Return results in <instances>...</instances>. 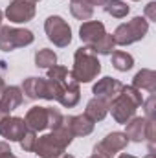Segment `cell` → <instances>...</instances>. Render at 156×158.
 <instances>
[{"label": "cell", "instance_id": "1", "mask_svg": "<svg viewBox=\"0 0 156 158\" xmlns=\"http://www.w3.org/2000/svg\"><path fill=\"white\" fill-rule=\"evenodd\" d=\"M72 140H74V134L63 123L59 129H55V131H51V132L37 138L33 151L40 158H61L64 155L66 147L72 143Z\"/></svg>", "mask_w": 156, "mask_h": 158}, {"label": "cell", "instance_id": "2", "mask_svg": "<svg viewBox=\"0 0 156 158\" xmlns=\"http://www.w3.org/2000/svg\"><path fill=\"white\" fill-rule=\"evenodd\" d=\"M142 103H143L142 92H138L130 85L129 86L123 85L121 94L112 101V105L109 107V110L112 112V118L116 119L117 123H123L125 125L130 118L136 116V110H138V107H142Z\"/></svg>", "mask_w": 156, "mask_h": 158}, {"label": "cell", "instance_id": "3", "mask_svg": "<svg viewBox=\"0 0 156 158\" xmlns=\"http://www.w3.org/2000/svg\"><path fill=\"white\" fill-rule=\"evenodd\" d=\"M101 63L97 59V53L92 52V48L83 46L77 48L74 53V68L70 70L72 77L77 83H90L99 76Z\"/></svg>", "mask_w": 156, "mask_h": 158}, {"label": "cell", "instance_id": "4", "mask_svg": "<svg viewBox=\"0 0 156 158\" xmlns=\"http://www.w3.org/2000/svg\"><path fill=\"white\" fill-rule=\"evenodd\" d=\"M149 31V20L145 17H134L132 20L119 24L114 31V42L119 46H129L132 42L142 40Z\"/></svg>", "mask_w": 156, "mask_h": 158}, {"label": "cell", "instance_id": "5", "mask_svg": "<svg viewBox=\"0 0 156 158\" xmlns=\"http://www.w3.org/2000/svg\"><path fill=\"white\" fill-rule=\"evenodd\" d=\"M35 39L33 31L24 28H11V26H0V50L2 52H13L17 48L30 46Z\"/></svg>", "mask_w": 156, "mask_h": 158}, {"label": "cell", "instance_id": "6", "mask_svg": "<svg viewBox=\"0 0 156 158\" xmlns=\"http://www.w3.org/2000/svg\"><path fill=\"white\" fill-rule=\"evenodd\" d=\"M44 31H46L48 39L51 40L55 46H59V48H66L72 42V28L59 15H51V17L46 19Z\"/></svg>", "mask_w": 156, "mask_h": 158}, {"label": "cell", "instance_id": "7", "mask_svg": "<svg viewBox=\"0 0 156 158\" xmlns=\"http://www.w3.org/2000/svg\"><path fill=\"white\" fill-rule=\"evenodd\" d=\"M129 145V138L125 136V132H110L107 134L99 143L94 145V155L99 158H114L123 149H127Z\"/></svg>", "mask_w": 156, "mask_h": 158}, {"label": "cell", "instance_id": "8", "mask_svg": "<svg viewBox=\"0 0 156 158\" xmlns=\"http://www.w3.org/2000/svg\"><path fill=\"white\" fill-rule=\"evenodd\" d=\"M121 90H123V83L121 81H117L114 77H103L94 85L92 94H94V98H97L99 101H103L105 105L110 107L112 101L121 94Z\"/></svg>", "mask_w": 156, "mask_h": 158}, {"label": "cell", "instance_id": "9", "mask_svg": "<svg viewBox=\"0 0 156 158\" xmlns=\"http://www.w3.org/2000/svg\"><path fill=\"white\" fill-rule=\"evenodd\" d=\"M6 17L9 22H15V24L30 22L35 17V4L26 0H13L6 7Z\"/></svg>", "mask_w": 156, "mask_h": 158}, {"label": "cell", "instance_id": "10", "mask_svg": "<svg viewBox=\"0 0 156 158\" xmlns=\"http://www.w3.org/2000/svg\"><path fill=\"white\" fill-rule=\"evenodd\" d=\"M28 127L24 118H17V116H4L0 119V136L9 140V142H20L22 136L26 134Z\"/></svg>", "mask_w": 156, "mask_h": 158}, {"label": "cell", "instance_id": "11", "mask_svg": "<svg viewBox=\"0 0 156 158\" xmlns=\"http://www.w3.org/2000/svg\"><path fill=\"white\" fill-rule=\"evenodd\" d=\"M105 24L101 20H86L79 28V39L83 40L84 46H94L97 40L105 35Z\"/></svg>", "mask_w": 156, "mask_h": 158}, {"label": "cell", "instance_id": "12", "mask_svg": "<svg viewBox=\"0 0 156 158\" xmlns=\"http://www.w3.org/2000/svg\"><path fill=\"white\" fill-rule=\"evenodd\" d=\"M22 99L24 96L20 86H6L0 94V110L4 112V116H9V112L18 109L22 105Z\"/></svg>", "mask_w": 156, "mask_h": 158}, {"label": "cell", "instance_id": "13", "mask_svg": "<svg viewBox=\"0 0 156 158\" xmlns=\"http://www.w3.org/2000/svg\"><path fill=\"white\" fill-rule=\"evenodd\" d=\"M26 127L30 129V131H33V132H40V131H44V129H48V123H50V119H48V107H31L28 112H26Z\"/></svg>", "mask_w": 156, "mask_h": 158}, {"label": "cell", "instance_id": "14", "mask_svg": "<svg viewBox=\"0 0 156 158\" xmlns=\"http://www.w3.org/2000/svg\"><path fill=\"white\" fill-rule=\"evenodd\" d=\"M79 99H81V90H79V83L76 79L72 77V74H70V77L68 81L63 85V92H61V98L57 99L63 107H66V109H72V107H76L79 103Z\"/></svg>", "mask_w": 156, "mask_h": 158}, {"label": "cell", "instance_id": "15", "mask_svg": "<svg viewBox=\"0 0 156 158\" xmlns=\"http://www.w3.org/2000/svg\"><path fill=\"white\" fill-rule=\"evenodd\" d=\"M138 92H149V94H154L156 92V72L154 70H149V68H143L140 70L134 79H132V85Z\"/></svg>", "mask_w": 156, "mask_h": 158}, {"label": "cell", "instance_id": "16", "mask_svg": "<svg viewBox=\"0 0 156 158\" xmlns=\"http://www.w3.org/2000/svg\"><path fill=\"white\" fill-rule=\"evenodd\" d=\"M64 125L68 127V131H70L74 136H88V134L94 131V121L88 119L84 114L64 118Z\"/></svg>", "mask_w": 156, "mask_h": 158}, {"label": "cell", "instance_id": "17", "mask_svg": "<svg viewBox=\"0 0 156 158\" xmlns=\"http://www.w3.org/2000/svg\"><path fill=\"white\" fill-rule=\"evenodd\" d=\"M125 136L136 143L145 140V116H134L125 123Z\"/></svg>", "mask_w": 156, "mask_h": 158}, {"label": "cell", "instance_id": "18", "mask_svg": "<svg viewBox=\"0 0 156 158\" xmlns=\"http://www.w3.org/2000/svg\"><path fill=\"white\" fill-rule=\"evenodd\" d=\"M109 114V105H105L103 101H99L97 98H92L88 103H86V109H84V116L88 119H92L94 123L97 121H103Z\"/></svg>", "mask_w": 156, "mask_h": 158}, {"label": "cell", "instance_id": "19", "mask_svg": "<svg viewBox=\"0 0 156 158\" xmlns=\"http://www.w3.org/2000/svg\"><path fill=\"white\" fill-rule=\"evenodd\" d=\"M70 11L77 20H90L94 15V7L86 0H72L70 2Z\"/></svg>", "mask_w": 156, "mask_h": 158}, {"label": "cell", "instance_id": "20", "mask_svg": "<svg viewBox=\"0 0 156 158\" xmlns=\"http://www.w3.org/2000/svg\"><path fill=\"white\" fill-rule=\"evenodd\" d=\"M103 9H105L107 15H110V17H114V19H123V17H127L129 11H130V7H129L123 0H107V2L103 4Z\"/></svg>", "mask_w": 156, "mask_h": 158}, {"label": "cell", "instance_id": "21", "mask_svg": "<svg viewBox=\"0 0 156 158\" xmlns=\"http://www.w3.org/2000/svg\"><path fill=\"white\" fill-rule=\"evenodd\" d=\"M110 55H112V66L119 72H127V70H130L134 66V57L130 53H127V52L117 50V52H112Z\"/></svg>", "mask_w": 156, "mask_h": 158}, {"label": "cell", "instance_id": "22", "mask_svg": "<svg viewBox=\"0 0 156 158\" xmlns=\"http://www.w3.org/2000/svg\"><path fill=\"white\" fill-rule=\"evenodd\" d=\"M35 64L39 66V68H51L53 64H57V55H55V52L53 50H50V48H42L39 50L37 53H35Z\"/></svg>", "mask_w": 156, "mask_h": 158}, {"label": "cell", "instance_id": "23", "mask_svg": "<svg viewBox=\"0 0 156 158\" xmlns=\"http://www.w3.org/2000/svg\"><path fill=\"white\" fill-rule=\"evenodd\" d=\"M94 53H99V55H110L116 48V42H114V37L110 33H105L101 39L97 40L94 46H90Z\"/></svg>", "mask_w": 156, "mask_h": 158}, {"label": "cell", "instance_id": "24", "mask_svg": "<svg viewBox=\"0 0 156 158\" xmlns=\"http://www.w3.org/2000/svg\"><path fill=\"white\" fill-rule=\"evenodd\" d=\"M70 77V70L66 66H59V64H53L51 68H48V79H53V81H64V79Z\"/></svg>", "mask_w": 156, "mask_h": 158}, {"label": "cell", "instance_id": "25", "mask_svg": "<svg viewBox=\"0 0 156 158\" xmlns=\"http://www.w3.org/2000/svg\"><path fill=\"white\" fill-rule=\"evenodd\" d=\"M35 142H37V132H33V131H26V134L22 136V140H20V147H22V151H26V153H31L33 149H35Z\"/></svg>", "mask_w": 156, "mask_h": 158}, {"label": "cell", "instance_id": "26", "mask_svg": "<svg viewBox=\"0 0 156 158\" xmlns=\"http://www.w3.org/2000/svg\"><path fill=\"white\" fill-rule=\"evenodd\" d=\"M48 119H50L48 129H51V131L59 129V127L64 123V116H63L57 109H50V107H48Z\"/></svg>", "mask_w": 156, "mask_h": 158}, {"label": "cell", "instance_id": "27", "mask_svg": "<svg viewBox=\"0 0 156 158\" xmlns=\"http://www.w3.org/2000/svg\"><path fill=\"white\" fill-rule=\"evenodd\" d=\"M13 151H11V147H9V143H6V142H0V158H13Z\"/></svg>", "mask_w": 156, "mask_h": 158}, {"label": "cell", "instance_id": "28", "mask_svg": "<svg viewBox=\"0 0 156 158\" xmlns=\"http://www.w3.org/2000/svg\"><path fill=\"white\" fill-rule=\"evenodd\" d=\"M145 15H147L149 20L156 22V2H149V4H147V7H145Z\"/></svg>", "mask_w": 156, "mask_h": 158}, {"label": "cell", "instance_id": "29", "mask_svg": "<svg viewBox=\"0 0 156 158\" xmlns=\"http://www.w3.org/2000/svg\"><path fill=\"white\" fill-rule=\"evenodd\" d=\"M86 2H88V4H90L92 7H96V6H103V4H105L107 0H86Z\"/></svg>", "mask_w": 156, "mask_h": 158}, {"label": "cell", "instance_id": "30", "mask_svg": "<svg viewBox=\"0 0 156 158\" xmlns=\"http://www.w3.org/2000/svg\"><path fill=\"white\" fill-rule=\"evenodd\" d=\"M7 70V64H6V61H0V74H4Z\"/></svg>", "mask_w": 156, "mask_h": 158}, {"label": "cell", "instance_id": "31", "mask_svg": "<svg viewBox=\"0 0 156 158\" xmlns=\"http://www.w3.org/2000/svg\"><path fill=\"white\" fill-rule=\"evenodd\" d=\"M6 88V83H4V77H2V74H0V94H2V90Z\"/></svg>", "mask_w": 156, "mask_h": 158}, {"label": "cell", "instance_id": "32", "mask_svg": "<svg viewBox=\"0 0 156 158\" xmlns=\"http://www.w3.org/2000/svg\"><path fill=\"white\" fill-rule=\"evenodd\" d=\"M119 158H136V156H132V155H127V153H123V155H119Z\"/></svg>", "mask_w": 156, "mask_h": 158}, {"label": "cell", "instance_id": "33", "mask_svg": "<svg viewBox=\"0 0 156 158\" xmlns=\"http://www.w3.org/2000/svg\"><path fill=\"white\" fill-rule=\"evenodd\" d=\"M61 158H74V156H72V155H63Z\"/></svg>", "mask_w": 156, "mask_h": 158}, {"label": "cell", "instance_id": "34", "mask_svg": "<svg viewBox=\"0 0 156 158\" xmlns=\"http://www.w3.org/2000/svg\"><path fill=\"white\" fill-rule=\"evenodd\" d=\"M2 17H4V13L0 11V26H2Z\"/></svg>", "mask_w": 156, "mask_h": 158}, {"label": "cell", "instance_id": "35", "mask_svg": "<svg viewBox=\"0 0 156 158\" xmlns=\"http://www.w3.org/2000/svg\"><path fill=\"white\" fill-rule=\"evenodd\" d=\"M26 2H33V4H35V2H39V0H26Z\"/></svg>", "mask_w": 156, "mask_h": 158}, {"label": "cell", "instance_id": "36", "mask_svg": "<svg viewBox=\"0 0 156 158\" xmlns=\"http://www.w3.org/2000/svg\"><path fill=\"white\" fill-rule=\"evenodd\" d=\"M4 118V112H2V110H0V119Z\"/></svg>", "mask_w": 156, "mask_h": 158}, {"label": "cell", "instance_id": "37", "mask_svg": "<svg viewBox=\"0 0 156 158\" xmlns=\"http://www.w3.org/2000/svg\"><path fill=\"white\" fill-rule=\"evenodd\" d=\"M90 158H99V156H96V155H92V156H90Z\"/></svg>", "mask_w": 156, "mask_h": 158}, {"label": "cell", "instance_id": "38", "mask_svg": "<svg viewBox=\"0 0 156 158\" xmlns=\"http://www.w3.org/2000/svg\"><path fill=\"white\" fill-rule=\"evenodd\" d=\"M134 2H138V0H134Z\"/></svg>", "mask_w": 156, "mask_h": 158}, {"label": "cell", "instance_id": "39", "mask_svg": "<svg viewBox=\"0 0 156 158\" xmlns=\"http://www.w3.org/2000/svg\"><path fill=\"white\" fill-rule=\"evenodd\" d=\"M13 158H17V156H13Z\"/></svg>", "mask_w": 156, "mask_h": 158}]
</instances>
